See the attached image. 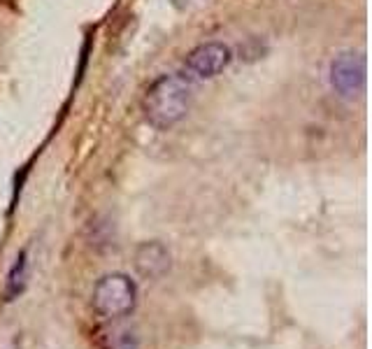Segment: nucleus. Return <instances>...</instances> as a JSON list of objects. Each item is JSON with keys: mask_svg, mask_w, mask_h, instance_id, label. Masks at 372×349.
<instances>
[{"mask_svg": "<svg viewBox=\"0 0 372 349\" xmlns=\"http://www.w3.org/2000/svg\"><path fill=\"white\" fill-rule=\"evenodd\" d=\"M191 107V84L179 75L154 79L142 98L145 119L156 131H170L182 122Z\"/></svg>", "mask_w": 372, "mask_h": 349, "instance_id": "1", "label": "nucleus"}, {"mask_svg": "<svg viewBox=\"0 0 372 349\" xmlns=\"http://www.w3.org/2000/svg\"><path fill=\"white\" fill-rule=\"evenodd\" d=\"M138 303V287L124 272H110L93 287V310L105 319H121L131 314Z\"/></svg>", "mask_w": 372, "mask_h": 349, "instance_id": "2", "label": "nucleus"}, {"mask_svg": "<svg viewBox=\"0 0 372 349\" xmlns=\"http://www.w3.org/2000/svg\"><path fill=\"white\" fill-rule=\"evenodd\" d=\"M230 61H233V52H230L228 44H223V42L198 44V47L191 49L189 56L184 59L179 77L186 79L189 84L212 79V77H216V75H221L223 70L230 66Z\"/></svg>", "mask_w": 372, "mask_h": 349, "instance_id": "3", "label": "nucleus"}, {"mask_svg": "<svg viewBox=\"0 0 372 349\" xmlns=\"http://www.w3.org/2000/svg\"><path fill=\"white\" fill-rule=\"evenodd\" d=\"M328 82L331 88L344 100H354L365 91V56L347 49L340 52L331 61L328 68Z\"/></svg>", "mask_w": 372, "mask_h": 349, "instance_id": "4", "label": "nucleus"}, {"mask_svg": "<svg viewBox=\"0 0 372 349\" xmlns=\"http://www.w3.org/2000/svg\"><path fill=\"white\" fill-rule=\"evenodd\" d=\"M133 263H136L138 275L142 279H149V282H156L168 275L172 256L168 252V247L158 240H149V243H140L136 247V256H133Z\"/></svg>", "mask_w": 372, "mask_h": 349, "instance_id": "5", "label": "nucleus"}, {"mask_svg": "<svg viewBox=\"0 0 372 349\" xmlns=\"http://www.w3.org/2000/svg\"><path fill=\"white\" fill-rule=\"evenodd\" d=\"M26 252H21L17 256L15 265H12L10 275H8V291H5V296H8V301H12L15 296H19L26 287Z\"/></svg>", "mask_w": 372, "mask_h": 349, "instance_id": "6", "label": "nucleus"}, {"mask_svg": "<svg viewBox=\"0 0 372 349\" xmlns=\"http://www.w3.org/2000/svg\"><path fill=\"white\" fill-rule=\"evenodd\" d=\"M107 349H138V338L131 328H112L105 333Z\"/></svg>", "mask_w": 372, "mask_h": 349, "instance_id": "7", "label": "nucleus"}]
</instances>
